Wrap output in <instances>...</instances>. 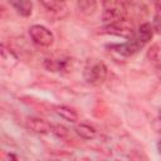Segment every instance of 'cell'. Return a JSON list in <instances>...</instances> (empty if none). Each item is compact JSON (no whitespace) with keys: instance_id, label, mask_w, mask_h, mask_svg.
<instances>
[{"instance_id":"obj_15","label":"cell","mask_w":161,"mask_h":161,"mask_svg":"<svg viewBox=\"0 0 161 161\" xmlns=\"http://www.w3.org/2000/svg\"><path fill=\"white\" fill-rule=\"evenodd\" d=\"M1 57H3V60H4V62H8V60H16L15 53H14L11 49H8L4 44L1 45Z\"/></svg>"},{"instance_id":"obj_5","label":"cell","mask_w":161,"mask_h":161,"mask_svg":"<svg viewBox=\"0 0 161 161\" xmlns=\"http://www.w3.org/2000/svg\"><path fill=\"white\" fill-rule=\"evenodd\" d=\"M103 30H104L106 34L122 36V38H126V39H130L135 34L133 26H132L131 23L127 21V19H125L122 21H118V23H114V24H107V25H104Z\"/></svg>"},{"instance_id":"obj_18","label":"cell","mask_w":161,"mask_h":161,"mask_svg":"<svg viewBox=\"0 0 161 161\" xmlns=\"http://www.w3.org/2000/svg\"><path fill=\"white\" fill-rule=\"evenodd\" d=\"M157 151H158V153L161 155V140H160L158 143H157Z\"/></svg>"},{"instance_id":"obj_10","label":"cell","mask_w":161,"mask_h":161,"mask_svg":"<svg viewBox=\"0 0 161 161\" xmlns=\"http://www.w3.org/2000/svg\"><path fill=\"white\" fill-rule=\"evenodd\" d=\"M8 1L19 15H21L24 18H28L31 15V13H33V1L31 0H8Z\"/></svg>"},{"instance_id":"obj_20","label":"cell","mask_w":161,"mask_h":161,"mask_svg":"<svg viewBox=\"0 0 161 161\" xmlns=\"http://www.w3.org/2000/svg\"><path fill=\"white\" fill-rule=\"evenodd\" d=\"M160 70H161V62H160Z\"/></svg>"},{"instance_id":"obj_14","label":"cell","mask_w":161,"mask_h":161,"mask_svg":"<svg viewBox=\"0 0 161 161\" xmlns=\"http://www.w3.org/2000/svg\"><path fill=\"white\" fill-rule=\"evenodd\" d=\"M52 133L55 135L58 138H67L69 136V130L60 123H55V125H53Z\"/></svg>"},{"instance_id":"obj_6","label":"cell","mask_w":161,"mask_h":161,"mask_svg":"<svg viewBox=\"0 0 161 161\" xmlns=\"http://www.w3.org/2000/svg\"><path fill=\"white\" fill-rule=\"evenodd\" d=\"M69 58L68 57H64V55H52V57H48L45 58L44 60V65L48 70L50 72H57V73H60L63 70H67L68 69V65H69Z\"/></svg>"},{"instance_id":"obj_3","label":"cell","mask_w":161,"mask_h":161,"mask_svg":"<svg viewBox=\"0 0 161 161\" xmlns=\"http://www.w3.org/2000/svg\"><path fill=\"white\" fill-rule=\"evenodd\" d=\"M29 36L38 47L49 48L54 43V34L47 26L40 24H34L29 28Z\"/></svg>"},{"instance_id":"obj_7","label":"cell","mask_w":161,"mask_h":161,"mask_svg":"<svg viewBox=\"0 0 161 161\" xmlns=\"http://www.w3.org/2000/svg\"><path fill=\"white\" fill-rule=\"evenodd\" d=\"M26 127L39 135H47L50 133L53 130V123L43 119V118H38V117H30L26 119Z\"/></svg>"},{"instance_id":"obj_4","label":"cell","mask_w":161,"mask_h":161,"mask_svg":"<svg viewBox=\"0 0 161 161\" xmlns=\"http://www.w3.org/2000/svg\"><path fill=\"white\" fill-rule=\"evenodd\" d=\"M107 48H109L111 50L116 52L117 54L122 55V57H132L135 55L138 50H141L143 47L137 42V39L133 38V35L127 39V42L125 43H118V44H111L107 45Z\"/></svg>"},{"instance_id":"obj_17","label":"cell","mask_w":161,"mask_h":161,"mask_svg":"<svg viewBox=\"0 0 161 161\" xmlns=\"http://www.w3.org/2000/svg\"><path fill=\"white\" fill-rule=\"evenodd\" d=\"M155 6L158 11H161V0H155Z\"/></svg>"},{"instance_id":"obj_11","label":"cell","mask_w":161,"mask_h":161,"mask_svg":"<svg viewBox=\"0 0 161 161\" xmlns=\"http://www.w3.org/2000/svg\"><path fill=\"white\" fill-rule=\"evenodd\" d=\"M54 112L64 121H68V122H72V123H75L78 121V113L74 108L69 107V106H65V104H59V106H55L54 107Z\"/></svg>"},{"instance_id":"obj_12","label":"cell","mask_w":161,"mask_h":161,"mask_svg":"<svg viewBox=\"0 0 161 161\" xmlns=\"http://www.w3.org/2000/svg\"><path fill=\"white\" fill-rule=\"evenodd\" d=\"M77 6L84 15H92L98 8L97 0H77Z\"/></svg>"},{"instance_id":"obj_2","label":"cell","mask_w":161,"mask_h":161,"mask_svg":"<svg viewBox=\"0 0 161 161\" xmlns=\"http://www.w3.org/2000/svg\"><path fill=\"white\" fill-rule=\"evenodd\" d=\"M108 74L107 65L97 58H89L83 68V78L84 80L93 86V87H99L104 83L106 78Z\"/></svg>"},{"instance_id":"obj_8","label":"cell","mask_w":161,"mask_h":161,"mask_svg":"<svg viewBox=\"0 0 161 161\" xmlns=\"http://www.w3.org/2000/svg\"><path fill=\"white\" fill-rule=\"evenodd\" d=\"M153 33H155V31H153L152 25H151L150 23H142V24L137 28V30H135L133 38L137 39V42H138L142 47H145V45L152 39Z\"/></svg>"},{"instance_id":"obj_9","label":"cell","mask_w":161,"mask_h":161,"mask_svg":"<svg viewBox=\"0 0 161 161\" xmlns=\"http://www.w3.org/2000/svg\"><path fill=\"white\" fill-rule=\"evenodd\" d=\"M74 132L83 140H93L97 136V130L87 122H78L74 125Z\"/></svg>"},{"instance_id":"obj_19","label":"cell","mask_w":161,"mask_h":161,"mask_svg":"<svg viewBox=\"0 0 161 161\" xmlns=\"http://www.w3.org/2000/svg\"><path fill=\"white\" fill-rule=\"evenodd\" d=\"M158 119L161 121V109H160V112H158Z\"/></svg>"},{"instance_id":"obj_13","label":"cell","mask_w":161,"mask_h":161,"mask_svg":"<svg viewBox=\"0 0 161 161\" xmlns=\"http://www.w3.org/2000/svg\"><path fill=\"white\" fill-rule=\"evenodd\" d=\"M39 3L49 11L53 13H60L63 10H65L67 5L64 0H39Z\"/></svg>"},{"instance_id":"obj_1","label":"cell","mask_w":161,"mask_h":161,"mask_svg":"<svg viewBox=\"0 0 161 161\" xmlns=\"http://www.w3.org/2000/svg\"><path fill=\"white\" fill-rule=\"evenodd\" d=\"M128 5L126 0H102V20L104 25L127 19Z\"/></svg>"},{"instance_id":"obj_16","label":"cell","mask_w":161,"mask_h":161,"mask_svg":"<svg viewBox=\"0 0 161 161\" xmlns=\"http://www.w3.org/2000/svg\"><path fill=\"white\" fill-rule=\"evenodd\" d=\"M152 29L156 34L161 35V15L160 14H156L153 16V20H152Z\"/></svg>"}]
</instances>
